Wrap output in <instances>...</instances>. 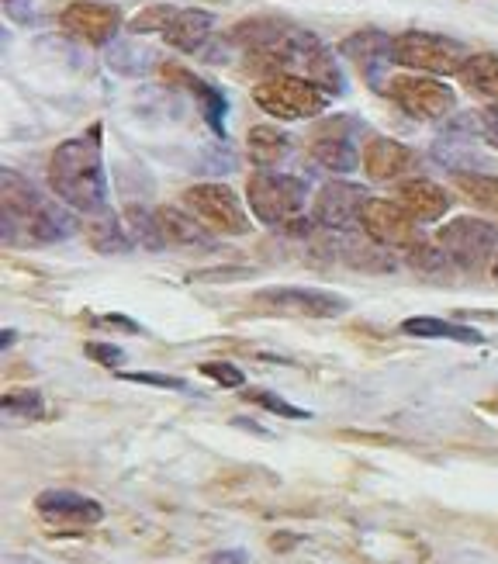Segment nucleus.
Here are the masks:
<instances>
[{"mask_svg": "<svg viewBox=\"0 0 498 564\" xmlns=\"http://www.w3.org/2000/svg\"><path fill=\"white\" fill-rule=\"evenodd\" d=\"M198 371L222 388H243L246 385V374L239 371L236 364H229V360H208V364H201Z\"/></svg>", "mask_w": 498, "mask_h": 564, "instance_id": "cd10ccee", "label": "nucleus"}, {"mask_svg": "<svg viewBox=\"0 0 498 564\" xmlns=\"http://www.w3.org/2000/svg\"><path fill=\"white\" fill-rule=\"evenodd\" d=\"M367 191L360 184H350V180H329L326 187L319 191V198H315V222L322 225V229H353V225L360 222V215H364V205H367Z\"/></svg>", "mask_w": 498, "mask_h": 564, "instance_id": "ddd939ff", "label": "nucleus"}, {"mask_svg": "<svg viewBox=\"0 0 498 564\" xmlns=\"http://www.w3.org/2000/svg\"><path fill=\"white\" fill-rule=\"evenodd\" d=\"M485 139L492 142V146L498 149V129H485Z\"/></svg>", "mask_w": 498, "mask_h": 564, "instance_id": "f704fd0d", "label": "nucleus"}, {"mask_svg": "<svg viewBox=\"0 0 498 564\" xmlns=\"http://www.w3.org/2000/svg\"><path fill=\"white\" fill-rule=\"evenodd\" d=\"M488 274H492V281L498 284V253H495L492 260H488Z\"/></svg>", "mask_w": 498, "mask_h": 564, "instance_id": "72a5a7b5", "label": "nucleus"}, {"mask_svg": "<svg viewBox=\"0 0 498 564\" xmlns=\"http://www.w3.org/2000/svg\"><path fill=\"white\" fill-rule=\"evenodd\" d=\"M436 243L447 250V257L457 267H481L498 253V229L481 218H450L440 232H436Z\"/></svg>", "mask_w": 498, "mask_h": 564, "instance_id": "0eeeda50", "label": "nucleus"}, {"mask_svg": "<svg viewBox=\"0 0 498 564\" xmlns=\"http://www.w3.org/2000/svg\"><path fill=\"white\" fill-rule=\"evenodd\" d=\"M391 63L405 70L426 73V77H450L467 63L464 45L450 42L433 32H402L391 39Z\"/></svg>", "mask_w": 498, "mask_h": 564, "instance_id": "20e7f679", "label": "nucleus"}, {"mask_svg": "<svg viewBox=\"0 0 498 564\" xmlns=\"http://www.w3.org/2000/svg\"><path fill=\"white\" fill-rule=\"evenodd\" d=\"M0 409H4V416H25V419H35L45 412V402L39 391L32 388H21V391H7L4 398H0Z\"/></svg>", "mask_w": 498, "mask_h": 564, "instance_id": "393cba45", "label": "nucleus"}, {"mask_svg": "<svg viewBox=\"0 0 498 564\" xmlns=\"http://www.w3.org/2000/svg\"><path fill=\"white\" fill-rule=\"evenodd\" d=\"M246 398L253 405H263V409H270L274 416H284V419H308L312 412H305V409H298V405H291L288 398H281V395H274V391H246Z\"/></svg>", "mask_w": 498, "mask_h": 564, "instance_id": "bb28decb", "label": "nucleus"}, {"mask_svg": "<svg viewBox=\"0 0 498 564\" xmlns=\"http://www.w3.org/2000/svg\"><path fill=\"white\" fill-rule=\"evenodd\" d=\"M405 257H409L412 267L419 270V274H426V277H443L450 270V263H454L447 257V250L436 243V239H419V243L405 250Z\"/></svg>", "mask_w": 498, "mask_h": 564, "instance_id": "b1692460", "label": "nucleus"}, {"mask_svg": "<svg viewBox=\"0 0 498 564\" xmlns=\"http://www.w3.org/2000/svg\"><path fill=\"white\" fill-rule=\"evenodd\" d=\"M246 149H249V160L256 167H274L277 160H284L291 149V139L274 125H253L246 135Z\"/></svg>", "mask_w": 498, "mask_h": 564, "instance_id": "4be33fe9", "label": "nucleus"}, {"mask_svg": "<svg viewBox=\"0 0 498 564\" xmlns=\"http://www.w3.org/2000/svg\"><path fill=\"white\" fill-rule=\"evenodd\" d=\"M360 225H364L367 239L377 246H395V250H409V246L419 243V222L405 212L398 201L388 198H371L364 205V215H360Z\"/></svg>", "mask_w": 498, "mask_h": 564, "instance_id": "9d476101", "label": "nucleus"}, {"mask_svg": "<svg viewBox=\"0 0 498 564\" xmlns=\"http://www.w3.org/2000/svg\"><path fill=\"white\" fill-rule=\"evenodd\" d=\"M177 14V7H170V4H156V7H146V11H139L135 14L132 21H128V28H132L135 35H142V32H160L163 35V28L170 25V18Z\"/></svg>", "mask_w": 498, "mask_h": 564, "instance_id": "a878e982", "label": "nucleus"}, {"mask_svg": "<svg viewBox=\"0 0 498 564\" xmlns=\"http://www.w3.org/2000/svg\"><path fill=\"white\" fill-rule=\"evenodd\" d=\"M156 225H160V236L163 243H173V246H201L208 243V225L198 222L187 208H156Z\"/></svg>", "mask_w": 498, "mask_h": 564, "instance_id": "a211bd4d", "label": "nucleus"}, {"mask_svg": "<svg viewBox=\"0 0 498 564\" xmlns=\"http://www.w3.org/2000/svg\"><path fill=\"white\" fill-rule=\"evenodd\" d=\"M253 305L260 312L298 315V319H336V315H343L350 308L339 295L319 288H267L256 291Z\"/></svg>", "mask_w": 498, "mask_h": 564, "instance_id": "1a4fd4ad", "label": "nucleus"}, {"mask_svg": "<svg viewBox=\"0 0 498 564\" xmlns=\"http://www.w3.org/2000/svg\"><path fill=\"white\" fill-rule=\"evenodd\" d=\"M457 191L464 194L471 205L485 208V212H498V177L495 174H478V170H457L454 174Z\"/></svg>", "mask_w": 498, "mask_h": 564, "instance_id": "5701e85b", "label": "nucleus"}, {"mask_svg": "<svg viewBox=\"0 0 498 564\" xmlns=\"http://www.w3.org/2000/svg\"><path fill=\"white\" fill-rule=\"evenodd\" d=\"M49 187L63 205L77 208L83 215H108V177H104L97 132L56 146L49 160Z\"/></svg>", "mask_w": 498, "mask_h": 564, "instance_id": "f257e3e1", "label": "nucleus"}, {"mask_svg": "<svg viewBox=\"0 0 498 564\" xmlns=\"http://www.w3.org/2000/svg\"><path fill=\"white\" fill-rule=\"evenodd\" d=\"M308 153L332 174H350L364 163L360 160L364 153H357V146H353V132L346 118H329V122L315 125L312 139H308Z\"/></svg>", "mask_w": 498, "mask_h": 564, "instance_id": "f8f14e48", "label": "nucleus"}, {"mask_svg": "<svg viewBox=\"0 0 498 564\" xmlns=\"http://www.w3.org/2000/svg\"><path fill=\"white\" fill-rule=\"evenodd\" d=\"M457 77L474 97H481V101H488V104H498V56H492V52L467 56V63L460 66Z\"/></svg>", "mask_w": 498, "mask_h": 564, "instance_id": "aec40b11", "label": "nucleus"}, {"mask_svg": "<svg viewBox=\"0 0 498 564\" xmlns=\"http://www.w3.org/2000/svg\"><path fill=\"white\" fill-rule=\"evenodd\" d=\"M246 198L263 225H288L308 201V184L288 174H253L246 180Z\"/></svg>", "mask_w": 498, "mask_h": 564, "instance_id": "39448f33", "label": "nucleus"}, {"mask_svg": "<svg viewBox=\"0 0 498 564\" xmlns=\"http://www.w3.org/2000/svg\"><path fill=\"white\" fill-rule=\"evenodd\" d=\"M388 97L405 111V115L419 118V122H440L454 111V90L443 84L440 77H395L388 84Z\"/></svg>", "mask_w": 498, "mask_h": 564, "instance_id": "6e6552de", "label": "nucleus"}, {"mask_svg": "<svg viewBox=\"0 0 498 564\" xmlns=\"http://www.w3.org/2000/svg\"><path fill=\"white\" fill-rule=\"evenodd\" d=\"M395 201L415 218V222H422V225L440 222V218L447 215V208H450L447 191H443L440 184H433V180H426V177L402 180V184L395 187Z\"/></svg>", "mask_w": 498, "mask_h": 564, "instance_id": "2eb2a0df", "label": "nucleus"}, {"mask_svg": "<svg viewBox=\"0 0 498 564\" xmlns=\"http://www.w3.org/2000/svg\"><path fill=\"white\" fill-rule=\"evenodd\" d=\"M412 163H415L412 149L395 139H384V135H377V139H371L364 146V170H367V177L377 180V184H384V180H398Z\"/></svg>", "mask_w": 498, "mask_h": 564, "instance_id": "dca6fc26", "label": "nucleus"}, {"mask_svg": "<svg viewBox=\"0 0 498 564\" xmlns=\"http://www.w3.org/2000/svg\"><path fill=\"white\" fill-rule=\"evenodd\" d=\"M122 381H132V385H153V388H173V391H187V381L170 378V374H153V371H118Z\"/></svg>", "mask_w": 498, "mask_h": 564, "instance_id": "c85d7f7f", "label": "nucleus"}, {"mask_svg": "<svg viewBox=\"0 0 498 564\" xmlns=\"http://www.w3.org/2000/svg\"><path fill=\"white\" fill-rule=\"evenodd\" d=\"M481 122H485L488 129H498V104H492V108H488L485 115H481Z\"/></svg>", "mask_w": 498, "mask_h": 564, "instance_id": "2f4dec72", "label": "nucleus"}, {"mask_svg": "<svg viewBox=\"0 0 498 564\" xmlns=\"http://www.w3.org/2000/svg\"><path fill=\"white\" fill-rule=\"evenodd\" d=\"M211 14L208 11H177L170 18V25L163 28V39L166 45H173V49H180V52H198L201 45L208 42V35H211Z\"/></svg>", "mask_w": 498, "mask_h": 564, "instance_id": "f3484780", "label": "nucleus"}, {"mask_svg": "<svg viewBox=\"0 0 498 564\" xmlns=\"http://www.w3.org/2000/svg\"><path fill=\"white\" fill-rule=\"evenodd\" d=\"M405 336H419V340H454V343H467V347H478L485 343V336L471 326H460V322H447L436 319V315H412V319L402 322Z\"/></svg>", "mask_w": 498, "mask_h": 564, "instance_id": "6ab92c4d", "label": "nucleus"}, {"mask_svg": "<svg viewBox=\"0 0 498 564\" xmlns=\"http://www.w3.org/2000/svg\"><path fill=\"white\" fill-rule=\"evenodd\" d=\"M253 101L267 111L270 118H284V122H305L329 108V94L319 84L294 73H277L253 87Z\"/></svg>", "mask_w": 498, "mask_h": 564, "instance_id": "7ed1b4c3", "label": "nucleus"}, {"mask_svg": "<svg viewBox=\"0 0 498 564\" xmlns=\"http://www.w3.org/2000/svg\"><path fill=\"white\" fill-rule=\"evenodd\" d=\"M35 509L49 526H63V530H87L104 520V506L90 495H80L73 488H49L35 499Z\"/></svg>", "mask_w": 498, "mask_h": 564, "instance_id": "9b49d317", "label": "nucleus"}, {"mask_svg": "<svg viewBox=\"0 0 498 564\" xmlns=\"http://www.w3.org/2000/svg\"><path fill=\"white\" fill-rule=\"evenodd\" d=\"M184 208L198 222H205L211 232L222 236H243L249 232V218L239 205V198L225 184H194L184 191Z\"/></svg>", "mask_w": 498, "mask_h": 564, "instance_id": "423d86ee", "label": "nucleus"}, {"mask_svg": "<svg viewBox=\"0 0 498 564\" xmlns=\"http://www.w3.org/2000/svg\"><path fill=\"white\" fill-rule=\"evenodd\" d=\"M163 73H166V80H177V84L191 87L194 94H198L201 108H205L208 125L218 135H225V111H229V101H225V97L218 94V90L211 87V84H205V80H198V77H191V73L180 70V66H163Z\"/></svg>", "mask_w": 498, "mask_h": 564, "instance_id": "412c9836", "label": "nucleus"}, {"mask_svg": "<svg viewBox=\"0 0 498 564\" xmlns=\"http://www.w3.org/2000/svg\"><path fill=\"white\" fill-rule=\"evenodd\" d=\"M211 564H249V554L246 551H218V554H211Z\"/></svg>", "mask_w": 498, "mask_h": 564, "instance_id": "7c9ffc66", "label": "nucleus"}, {"mask_svg": "<svg viewBox=\"0 0 498 564\" xmlns=\"http://www.w3.org/2000/svg\"><path fill=\"white\" fill-rule=\"evenodd\" d=\"M0 201H4V243H56L66 239L77 225L73 218L56 208L52 201H45L32 184L14 170L0 174Z\"/></svg>", "mask_w": 498, "mask_h": 564, "instance_id": "f03ea898", "label": "nucleus"}, {"mask_svg": "<svg viewBox=\"0 0 498 564\" xmlns=\"http://www.w3.org/2000/svg\"><path fill=\"white\" fill-rule=\"evenodd\" d=\"M59 25H63V32L73 35V39H80L87 45H104L118 35L122 14H118V7L94 4V0H77V4H70L59 14Z\"/></svg>", "mask_w": 498, "mask_h": 564, "instance_id": "4468645a", "label": "nucleus"}, {"mask_svg": "<svg viewBox=\"0 0 498 564\" xmlns=\"http://www.w3.org/2000/svg\"><path fill=\"white\" fill-rule=\"evenodd\" d=\"M14 340H18V336H14V333H11V329H4V333H0V347H4V350H7V347H11V343H14Z\"/></svg>", "mask_w": 498, "mask_h": 564, "instance_id": "473e14b6", "label": "nucleus"}, {"mask_svg": "<svg viewBox=\"0 0 498 564\" xmlns=\"http://www.w3.org/2000/svg\"><path fill=\"white\" fill-rule=\"evenodd\" d=\"M87 357L90 360H97V364H104V367H122V360H125V350H118V347H111V343H87Z\"/></svg>", "mask_w": 498, "mask_h": 564, "instance_id": "c756f323", "label": "nucleus"}]
</instances>
